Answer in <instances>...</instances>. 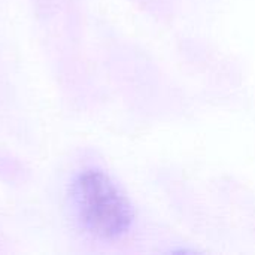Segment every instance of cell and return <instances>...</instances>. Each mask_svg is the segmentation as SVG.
<instances>
[{
  "label": "cell",
  "instance_id": "obj_1",
  "mask_svg": "<svg viewBox=\"0 0 255 255\" xmlns=\"http://www.w3.org/2000/svg\"><path fill=\"white\" fill-rule=\"evenodd\" d=\"M72 206L81 227L100 239L124 236L133 223L128 199L100 169L82 170L72 184Z\"/></svg>",
  "mask_w": 255,
  "mask_h": 255
}]
</instances>
